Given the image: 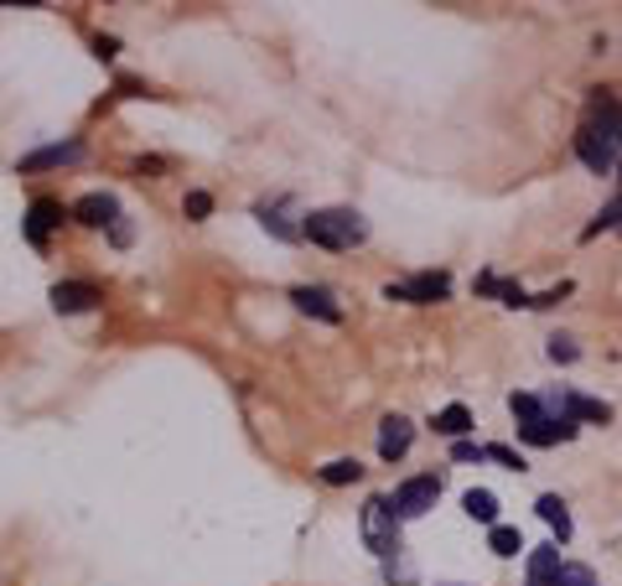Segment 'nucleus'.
Returning <instances> with one entry per match:
<instances>
[{
    "label": "nucleus",
    "instance_id": "obj_1",
    "mask_svg": "<svg viewBox=\"0 0 622 586\" xmlns=\"http://www.w3.org/2000/svg\"><path fill=\"white\" fill-rule=\"evenodd\" d=\"M576 156L587 161L591 172H612L622 161V104L618 99H597L587 104V120H581V136H576Z\"/></svg>",
    "mask_w": 622,
    "mask_h": 586
},
{
    "label": "nucleus",
    "instance_id": "obj_2",
    "mask_svg": "<svg viewBox=\"0 0 622 586\" xmlns=\"http://www.w3.org/2000/svg\"><path fill=\"white\" fill-rule=\"evenodd\" d=\"M302 239L321 244V249H358V244L369 239V224L354 207H317V213H306Z\"/></svg>",
    "mask_w": 622,
    "mask_h": 586
},
{
    "label": "nucleus",
    "instance_id": "obj_3",
    "mask_svg": "<svg viewBox=\"0 0 622 586\" xmlns=\"http://www.w3.org/2000/svg\"><path fill=\"white\" fill-rule=\"evenodd\" d=\"M508 411L519 420V441H529V447H560V441L576 436V420L550 415L545 399H535V395H508Z\"/></svg>",
    "mask_w": 622,
    "mask_h": 586
},
{
    "label": "nucleus",
    "instance_id": "obj_4",
    "mask_svg": "<svg viewBox=\"0 0 622 586\" xmlns=\"http://www.w3.org/2000/svg\"><path fill=\"white\" fill-rule=\"evenodd\" d=\"M363 545H369L379 561H394L400 555V514H394V503L389 499H369L363 503Z\"/></svg>",
    "mask_w": 622,
    "mask_h": 586
},
{
    "label": "nucleus",
    "instance_id": "obj_5",
    "mask_svg": "<svg viewBox=\"0 0 622 586\" xmlns=\"http://www.w3.org/2000/svg\"><path fill=\"white\" fill-rule=\"evenodd\" d=\"M452 296V280L441 276V270H425V276H410V280H389L384 286V301H415V307H436Z\"/></svg>",
    "mask_w": 622,
    "mask_h": 586
},
{
    "label": "nucleus",
    "instance_id": "obj_6",
    "mask_svg": "<svg viewBox=\"0 0 622 586\" xmlns=\"http://www.w3.org/2000/svg\"><path fill=\"white\" fill-rule=\"evenodd\" d=\"M441 499V472H421V478H410V483H400V493H394V514L400 519H421L431 514Z\"/></svg>",
    "mask_w": 622,
    "mask_h": 586
},
{
    "label": "nucleus",
    "instance_id": "obj_7",
    "mask_svg": "<svg viewBox=\"0 0 622 586\" xmlns=\"http://www.w3.org/2000/svg\"><path fill=\"white\" fill-rule=\"evenodd\" d=\"M99 301V286L94 280H57L52 286V307L63 311V317H78V311H88Z\"/></svg>",
    "mask_w": 622,
    "mask_h": 586
},
{
    "label": "nucleus",
    "instance_id": "obj_8",
    "mask_svg": "<svg viewBox=\"0 0 622 586\" xmlns=\"http://www.w3.org/2000/svg\"><path fill=\"white\" fill-rule=\"evenodd\" d=\"M291 301H296V311L317 317V322H342V307H337V296L327 286H296Z\"/></svg>",
    "mask_w": 622,
    "mask_h": 586
},
{
    "label": "nucleus",
    "instance_id": "obj_9",
    "mask_svg": "<svg viewBox=\"0 0 622 586\" xmlns=\"http://www.w3.org/2000/svg\"><path fill=\"white\" fill-rule=\"evenodd\" d=\"M410 441H415V426H410L404 415H384V420H379V457H384V462H400L404 451H410Z\"/></svg>",
    "mask_w": 622,
    "mask_h": 586
},
{
    "label": "nucleus",
    "instance_id": "obj_10",
    "mask_svg": "<svg viewBox=\"0 0 622 586\" xmlns=\"http://www.w3.org/2000/svg\"><path fill=\"white\" fill-rule=\"evenodd\" d=\"M73 219H78L84 228H104V224L115 228L119 224V203L109 198V192H88V198L73 203Z\"/></svg>",
    "mask_w": 622,
    "mask_h": 586
},
{
    "label": "nucleus",
    "instance_id": "obj_11",
    "mask_svg": "<svg viewBox=\"0 0 622 586\" xmlns=\"http://www.w3.org/2000/svg\"><path fill=\"white\" fill-rule=\"evenodd\" d=\"M63 224V203H52V198H36L32 207H27V239L32 244H48V234Z\"/></svg>",
    "mask_w": 622,
    "mask_h": 586
},
{
    "label": "nucleus",
    "instance_id": "obj_12",
    "mask_svg": "<svg viewBox=\"0 0 622 586\" xmlns=\"http://www.w3.org/2000/svg\"><path fill=\"white\" fill-rule=\"evenodd\" d=\"M84 146L78 140H67V146H42V151L21 156V172H42V167H67V161H78Z\"/></svg>",
    "mask_w": 622,
    "mask_h": 586
},
{
    "label": "nucleus",
    "instance_id": "obj_13",
    "mask_svg": "<svg viewBox=\"0 0 622 586\" xmlns=\"http://www.w3.org/2000/svg\"><path fill=\"white\" fill-rule=\"evenodd\" d=\"M560 576V545H539L529 551V586H550Z\"/></svg>",
    "mask_w": 622,
    "mask_h": 586
},
{
    "label": "nucleus",
    "instance_id": "obj_14",
    "mask_svg": "<svg viewBox=\"0 0 622 586\" xmlns=\"http://www.w3.org/2000/svg\"><path fill=\"white\" fill-rule=\"evenodd\" d=\"M462 509H467V519H477V524H498V493H488V488H467V493H462Z\"/></svg>",
    "mask_w": 622,
    "mask_h": 586
},
{
    "label": "nucleus",
    "instance_id": "obj_15",
    "mask_svg": "<svg viewBox=\"0 0 622 586\" xmlns=\"http://www.w3.org/2000/svg\"><path fill=\"white\" fill-rule=\"evenodd\" d=\"M535 509H539V519H545L560 540H571V509H566V499H560V493H545Z\"/></svg>",
    "mask_w": 622,
    "mask_h": 586
},
{
    "label": "nucleus",
    "instance_id": "obj_16",
    "mask_svg": "<svg viewBox=\"0 0 622 586\" xmlns=\"http://www.w3.org/2000/svg\"><path fill=\"white\" fill-rule=\"evenodd\" d=\"M431 426H436L441 436H456V441H462V436L472 431V411H467V405H446V411H436V420H431Z\"/></svg>",
    "mask_w": 622,
    "mask_h": 586
},
{
    "label": "nucleus",
    "instance_id": "obj_17",
    "mask_svg": "<svg viewBox=\"0 0 622 586\" xmlns=\"http://www.w3.org/2000/svg\"><path fill=\"white\" fill-rule=\"evenodd\" d=\"M488 551L504 555V561H514V555L524 551V535H519V530H508V524H493V530H488Z\"/></svg>",
    "mask_w": 622,
    "mask_h": 586
},
{
    "label": "nucleus",
    "instance_id": "obj_18",
    "mask_svg": "<svg viewBox=\"0 0 622 586\" xmlns=\"http://www.w3.org/2000/svg\"><path fill=\"white\" fill-rule=\"evenodd\" d=\"M358 478H363V467H358L354 457H337V462H327V467H321V483H327V488L358 483Z\"/></svg>",
    "mask_w": 622,
    "mask_h": 586
},
{
    "label": "nucleus",
    "instance_id": "obj_19",
    "mask_svg": "<svg viewBox=\"0 0 622 586\" xmlns=\"http://www.w3.org/2000/svg\"><path fill=\"white\" fill-rule=\"evenodd\" d=\"M254 213H260V224L270 228V234H275V239H302V228L296 224H286V219H281V207H254Z\"/></svg>",
    "mask_w": 622,
    "mask_h": 586
},
{
    "label": "nucleus",
    "instance_id": "obj_20",
    "mask_svg": "<svg viewBox=\"0 0 622 586\" xmlns=\"http://www.w3.org/2000/svg\"><path fill=\"white\" fill-rule=\"evenodd\" d=\"M618 224H622V198H612V203H607L602 213L587 224V234H581V239H597V234H607V228H618Z\"/></svg>",
    "mask_w": 622,
    "mask_h": 586
},
{
    "label": "nucleus",
    "instance_id": "obj_21",
    "mask_svg": "<svg viewBox=\"0 0 622 586\" xmlns=\"http://www.w3.org/2000/svg\"><path fill=\"white\" fill-rule=\"evenodd\" d=\"M550 586H597V576H591V566H560V576Z\"/></svg>",
    "mask_w": 622,
    "mask_h": 586
},
{
    "label": "nucleus",
    "instance_id": "obj_22",
    "mask_svg": "<svg viewBox=\"0 0 622 586\" xmlns=\"http://www.w3.org/2000/svg\"><path fill=\"white\" fill-rule=\"evenodd\" d=\"M187 219H208V213H213V198H208V192H187Z\"/></svg>",
    "mask_w": 622,
    "mask_h": 586
},
{
    "label": "nucleus",
    "instance_id": "obj_23",
    "mask_svg": "<svg viewBox=\"0 0 622 586\" xmlns=\"http://www.w3.org/2000/svg\"><path fill=\"white\" fill-rule=\"evenodd\" d=\"M483 457H488V462L514 467V472H524V457H519V451H508V447H483Z\"/></svg>",
    "mask_w": 622,
    "mask_h": 586
},
{
    "label": "nucleus",
    "instance_id": "obj_24",
    "mask_svg": "<svg viewBox=\"0 0 622 586\" xmlns=\"http://www.w3.org/2000/svg\"><path fill=\"white\" fill-rule=\"evenodd\" d=\"M550 359H556V363H571V359H576V343L556 332V338H550Z\"/></svg>",
    "mask_w": 622,
    "mask_h": 586
},
{
    "label": "nucleus",
    "instance_id": "obj_25",
    "mask_svg": "<svg viewBox=\"0 0 622 586\" xmlns=\"http://www.w3.org/2000/svg\"><path fill=\"white\" fill-rule=\"evenodd\" d=\"M452 457L456 462H483V447H477V441H456Z\"/></svg>",
    "mask_w": 622,
    "mask_h": 586
}]
</instances>
